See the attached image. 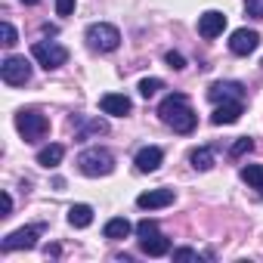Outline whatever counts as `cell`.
I'll return each instance as SVG.
<instances>
[{
  "label": "cell",
  "mask_w": 263,
  "mask_h": 263,
  "mask_svg": "<svg viewBox=\"0 0 263 263\" xmlns=\"http://www.w3.org/2000/svg\"><path fill=\"white\" fill-rule=\"evenodd\" d=\"M208 99L211 102H229V99H241L245 102V87L238 81H217V84H211Z\"/></svg>",
  "instance_id": "10"
},
{
  "label": "cell",
  "mask_w": 263,
  "mask_h": 263,
  "mask_svg": "<svg viewBox=\"0 0 263 263\" xmlns=\"http://www.w3.org/2000/svg\"><path fill=\"white\" fill-rule=\"evenodd\" d=\"M174 260H177V263H186V260H198V251H192V248H177V251H174Z\"/></svg>",
  "instance_id": "26"
},
{
  "label": "cell",
  "mask_w": 263,
  "mask_h": 263,
  "mask_svg": "<svg viewBox=\"0 0 263 263\" xmlns=\"http://www.w3.org/2000/svg\"><path fill=\"white\" fill-rule=\"evenodd\" d=\"M16 130L22 134V140L25 143H41L47 134H50V121H47V115H41V111H34V108H22L19 115H16Z\"/></svg>",
  "instance_id": "3"
},
{
  "label": "cell",
  "mask_w": 263,
  "mask_h": 263,
  "mask_svg": "<svg viewBox=\"0 0 263 263\" xmlns=\"http://www.w3.org/2000/svg\"><path fill=\"white\" fill-rule=\"evenodd\" d=\"M140 251L146 257H164V254H171V238L161 235V232H155L149 238H140Z\"/></svg>",
  "instance_id": "15"
},
{
  "label": "cell",
  "mask_w": 263,
  "mask_h": 263,
  "mask_svg": "<svg viewBox=\"0 0 263 263\" xmlns=\"http://www.w3.org/2000/svg\"><path fill=\"white\" fill-rule=\"evenodd\" d=\"M99 108L105 111V115H115V118H124V115H130V108H134V102H130L124 93H105L102 99H99Z\"/></svg>",
  "instance_id": "14"
},
{
  "label": "cell",
  "mask_w": 263,
  "mask_h": 263,
  "mask_svg": "<svg viewBox=\"0 0 263 263\" xmlns=\"http://www.w3.org/2000/svg\"><path fill=\"white\" fill-rule=\"evenodd\" d=\"M241 111H245V105H241V99H229V102H217V108H214V115H211V121H214L217 127H223V124H235V121L241 118Z\"/></svg>",
  "instance_id": "12"
},
{
  "label": "cell",
  "mask_w": 263,
  "mask_h": 263,
  "mask_svg": "<svg viewBox=\"0 0 263 263\" xmlns=\"http://www.w3.org/2000/svg\"><path fill=\"white\" fill-rule=\"evenodd\" d=\"M41 229L44 226H22V229H16V232H10L4 241H0V251L4 254H10V251H31V248H37V238H41Z\"/></svg>",
  "instance_id": "7"
},
{
  "label": "cell",
  "mask_w": 263,
  "mask_h": 263,
  "mask_svg": "<svg viewBox=\"0 0 263 263\" xmlns=\"http://www.w3.org/2000/svg\"><path fill=\"white\" fill-rule=\"evenodd\" d=\"M74 127H78V137H81V140H87L90 134H108V124H105L102 118H90V121L74 118Z\"/></svg>",
  "instance_id": "19"
},
{
  "label": "cell",
  "mask_w": 263,
  "mask_h": 263,
  "mask_svg": "<svg viewBox=\"0 0 263 263\" xmlns=\"http://www.w3.org/2000/svg\"><path fill=\"white\" fill-rule=\"evenodd\" d=\"M130 229H134V223H130L127 217H111V220L105 223L102 235H105V238H111V241H118V238H127V235H130Z\"/></svg>",
  "instance_id": "16"
},
{
  "label": "cell",
  "mask_w": 263,
  "mask_h": 263,
  "mask_svg": "<svg viewBox=\"0 0 263 263\" xmlns=\"http://www.w3.org/2000/svg\"><path fill=\"white\" fill-rule=\"evenodd\" d=\"M68 223H71L74 229H87V226L93 223V208H90V204H71V208H68Z\"/></svg>",
  "instance_id": "18"
},
{
  "label": "cell",
  "mask_w": 263,
  "mask_h": 263,
  "mask_svg": "<svg viewBox=\"0 0 263 263\" xmlns=\"http://www.w3.org/2000/svg\"><path fill=\"white\" fill-rule=\"evenodd\" d=\"M164 59H167V65H171L174 71H183V68H186V59H183V53H174V50H171Z\"/></svg>",
  "instance_id": "25"
},
{
  "label": "cell",
  "mask_w": 263,
  "mask_h": 263,
  "mask_svg": "<svg viewBox=\"0 0 263 263\" xmlns=\"http://www.w3.org/2000/svg\"><path fill=\"white\" fill-rule=\"evenodd\" d=\"M241 180L263 195V164H245L241 167Z\"/></svg>",
  "instance_id": "21"
},
{
  "label": "cell",
  "mask_w": 263,
  "mask_h": 263,
  "mask_svg": "<svg viewBox=\"0 0 263 263\" xmlns=\"http://www.w3.org/2000/svg\"><path fill=\"white\" fill-rule=\"evenodd\" d=\"M0 78L10 87H25L31 81V62L25 56H7L4 65H0Z\"/></svg>",
  "instance_id": "6"
},
{
  "label": "cell",
  "mask_w": 263,
  "mask_h": 263,
  "mask_svg": "<svg viewBox=\"0 0 263 263\" xmlns=\"http://www.w3.org/2000/svg\"><path fill=\"white\" fill-rule=\"evenodd\" d=\"M158 115H161V121H164L167 127L177 130V134H192L195 124H198V115L192 111L186 93H171V96H164V102L158 105Z\"/></svg>",
  "instance_id": "1"
},
{
  "label": "cell",
  "mask_w": 263,
  "mask_h": 263,
  "mask_svg": "<svg viewBox=\"0 0 263 263\" xmlns=\"http://www.w3.org/2000/svg\"><path fill=\"white\" fill-rule=\"evenodd\" d=\"M161 161H164V152H161L158 146H146V149H140L137 158H134V164H137L140 174H155V171L161 167Z\"/></svg>",
  "instance_id": "13"
},
{
  "label": "cell",
  "mask_w": 263,
  "mask_h": 263,
  "mask_svg": "<svg viewBox=\"0 0 263 263\" xmlns=\"http://www.w3.org/2000/svg\"><path fill=\"white\" fill-rule=\"evenodd\" d=\"M245 10L254 19H263V0H245Z\"/></svg>",
  "instance_id": "27"
},
{
  "label": "cell",
  "mask_w": 263,
  "mask_h": 263,
  "mask_svg": "<svg viewBox=\"0 0 263 263\" xmlns=\"http://www.w3.org/2000/svg\"><path fill=\"white\" fill-rule=\"evenodd\" d=\"M260 65H263V62H260Z\"/></svg>",
  "instance_id": "32"
},
{
  "label": "cell",
  "mask_w": 263,
  "mask_h": 263,
  "mask_svg": "<svg viewBox=\"0 0 263 263\" xmlns=\"http://www.w3.org/2000/svg\"><path fill=\"white\" fill-rule=\"evenodd\" d=\"M10 214H13V195L4 192V214H0V217H10Z\"/></svg>",
  "instance_id": "30"
},
{
  "label": "cell",
  "mask_w": 263,
  "mask_h": 263,
  "mask_svg": "<svg viewBox=\"0 0 263 263\" xmlns=\"http://www.w3.org/2000/svg\"><path fill=\"white\" fill-rule=\"evenodd\" d=\"M223 28H226V16H223L220 10H208V13H201V16H198V34H201L204 41L220 37V34H223Z\"/></svg>",
  "instance_id": "8"
},
{
  "label": "cell",
  "mask_w": 263,
  "mask_h": 263,
  "mask_svg": "<svg viewBox=\"0 0 263 263\" xmlns=\"http://www.w3.org/2000/svg\"><path fill=\"white\" fill-rule=\"evenodd\" d=\"M78 167H81L84 177H108L115 171V155L108 149L93 146V149H84L78 155Z\"/></svg>",
  "instance_id": "2"
},
{
  "label": "cell",
  "mask_w": 263,
  "mask_h": 263,
  "mask_svg": "<svg viewBox=\"0 0 263 263\" xmlns=\"http://www.w3.org/2000/svg\"><path fill=\"white\" fill-rule=\"evenodd\" d=\"M251 149H254V140H251V137H241V140H235V143H232L229 158H241V155H248Z\"/></svg>",
  "instance_id": "23"
},
{
  "label": "cell",
  "mask_w": 263,
  "mask_h": 263,
  "mask_svg": "<svg viewBox=\"0 0 263 263\" xmlns=\"http://www.w3.org/2000/svg\"><path fill=\"white\" fill-rule=\"evenodd\" d=\"M74 13V0H56V16H71Z\"/></svg>",
  "instance_id": "28"
},
{
  "label": "cell",
  "mask_w": 263,
  "mask_h": 263,
  "mask_svg": "<svg viewBox=\"0 0 263 263\" xmlns=\"http://www.w3.org/2000/svg\"><path fill=\"white\" fill-rule=\"evenodd\" d=\"M16 41H19V34H16V28H13L10 22H4V44H7V47H13Z\"/></svg>",
  "instance_id": "29"
},
{
  "label": "cell",
  "mask_w": 263,
  "mask_h": 263,
  "mask_svg": "<svg viewBox=\"0 0 263 263\" xmlns=\"http://www.w3.org/2000/svg\"><path fill=\"white\" fill-rule=\"evenodd\" d=\"M155 232H158V223H155V220H140V223H137V235H140V238H149V235H155Z\"/></svg>",
  "instance_id": "24"
},
{
  "label": "cell",
  "mask_w": 263,
  "mask_h": 263,
  "mask_svg": "<svg viewBox=\"0 0 263 263\" xmlns=\"http://www.w3.org/2000/svg\"><path fill=\"white\" fill-rule=\"evenodd\" d=\"M158 90H164V81L161 78H146V81H140V96H155Z\"/></svg>",
  "instance_id": "22"
},
{
  "label": "cell",
  "mask_w": 263,
  "mask_h": 263,
  "mask_svg": "<svg viewBox=\"0 0 263 263\" xmlns=\"http://www.w3.org/2000/svg\"><path fill=\"white\" fill-rule=\"evenodd\" d=\"M174 189H149V192H143L140 198H137V208H143V211H158V208H167V204H174Z\"/></svg>",
  "instance_id": "11"
},
{
  "label": "cell",
  "mask_w": 263,
  "mask_h": 263,
  "mask_svg": "<svg viewBox=\"0 0 263 263\" xmlns=\"http://www.w3.org/2000/svg\"><path fill=\"white\" fill-rule=\"evenodd\" d=\"M31 56H34L37 65H44L47 71H53V68H59V65L68 62V50H65L62 44H53V41H37V44H31Z\"/></svg>",
  "instance_id": "5"
},
{
  "label": "cell",
  "mask_w": 263,
  "mask_h": 263,
  "mask_svg": "<svg viewBox=\"0 0 263 263\" xmlns=\"http://www.w3.org/2000/svg\"><path fill=\"white\" fill-rule=\"evenodd\" d=\"M257 47H260V34H257V31L238 28V31H232V37H229V50H232L235 56H251Z\"/></svg>",
  "instance_id": "9"
},
{
  "label": "cell",
  "mask_w": 263,
  "mask_h": 263,
  "mask_svg": "<svg viewBox=\"0 0 263 263\" xmlns=\"http://www.w3.org/2000/svg\"><path fill=\"white\" fill-rule=\"evenodd\" d=\"M189 161H192V167H195V171H201V174H204V171H211V167H214V149H211V146H201V149H195V152L189 155Z\"/></svg>",
  "instance_id": "20"
},
{
  "label": "cell",
  "mask_w": 263,
  "mask_h": 263,
  "mask_svg": "<svg viewBox=\"0 0 263 263\" xmlns=\"http://www.w3.org/2000/svg\"><path fill=\"white\" fill-rule=\"evenodd\" d=\"M84 37H87V47L99 50V53H111V50L121 47V31L115 25H108V22H93Z\"/></svg>",
  "instance_id": "4"
},
{
  "label": "cell",
  "mask_w": 263,
  "mask_h": 263,
  "mask_svg": "<svg viewBox=\"0 0 263 263\" xmlns=\"http://www.w3.org/2000/svg\"><path fill=\"white\" fill-rule=\"evenodd\" d=\"M62 158H65V146H59V143H53V146H47V149L37 152V164L41 167H59Z\"/></svg>",
  "instance_id": "17"
},
{
  "label": "cell",
  "mask_w": 263,
  "mask_h": 263,
  "mask_svg": "<svg viewBox=\"0 0 263 263\" xmlns=\"http://www.w3.org/2000/svg\"><path fill=\"white\" fill-rule=\"evenodd\" d=\"M22 4H28V7H34V4H41V0H22Z\"/></svg>",
  "instance_id": "31"
}]
</instances>
